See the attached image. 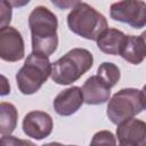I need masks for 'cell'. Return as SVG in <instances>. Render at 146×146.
Segmentation results:
<instances>
[{
    "instance_id": "13",
    "label": "cell",
    "mask_w": 146,
    "mask_h": 146,
    "mask_svg": "<svg viewBox=\"0 0 146 146\" xmlns=\"http://www.w3.org/2000/svg\"><path fill=\"white\" fill-rule=\"evenodd\" d=\"M127 34L117 29H106L96 40L100 51L107 55H120Z\"/></svg>"
},
{
    "instance_id": "21",
    "label": "cell",
    "mask_w": 146,
    "mask_h": 146,
    "mask_svg": "<svg viewBox=\"0 0 146 146\" xmlns=\"http://www.w3.org/2000/svg\"><path fill=\"white\" fill-rule=\"evenodd\" d=\"M6 1L14 8H21V7L29 5L31 0H6Z\"/></svg>"
},
{
    "instance_id": "1",
    "label": "cell",
    "mask_w": 146,
    "mask_h": 146,
    "mask_svg": "<svg viewBox=\"0 0 146 146\" xmlns=\"http://www.w3.org/2000/svg\"><path fill=\"white\" fill-rule=\"evenodd\" d=\"M29 26L31 30L32 52L49 57L58 46L56 15L47 7H35L29 16Z\"/></svg>"
},
{
    "instance_id": "3",
    "label": "cell",
    "mask_w": 146,
    "mask_h": 146,
    "mask_svg": "<svg viewBox=\"0 0 146 146\" xmlns=\"http://www.w3.org/2000/svg\"><path fill=\"white\" fill-rule=\"evenodd\" d=\"M67 26L76 35L97 40V38L108 27L104 15L88 3H78L67 15Z\"/></svg>"
},
{
    "instance_id": "6",
    "label": "cell",
    "mask_w": 146,
    "mask_h": 146,
    "mask_svg": "<svg viewBox=\"0 0 146 146\" xmlns=\"http://www.w3.org/2000/svg\"><path fill=\"white\" fill-rule=\"evenodd\" d=\"M146 5L143 0H121L111 5L110 15L116 22L141 29L146 25Z\"/></svg>"
},
{
    "instance_id": "8",
    "label": "cell",
    "mask_w": 146,
    "mask_h": 146,
    "mask_svg": "<svg viewBox=\"0 0 146 146\" xmlns=\"http://www.w3.org/2000/svg\"><path fill=\"white\" fill-rule=\"evenodd\" d=\"M22 127L27 137L35 140H41L51 133L54 122L48 113L42 111H32L24 116Z\"/></svg>"
},
{
    "instance_id": "10",
    "label": "cell",
    "mask_w": 146,
    "mask_h": 146,
    "mask_svg": "<svg viewBox=\"0 0 146 146\" xmlns=\"http://www.w3.org/2000/svg\"><path fill=\"white\" fill-rule=\"evenodd\" d=\"M83 95L80 87L73 86L60 91L54 99L55 112L62 116H70L78 112L83 104Z\"/></svg>"
},
{
    "instance_id": "5",
    "label": "cell",
    "mask_w": 146,
    "mask_h": 146,
    "mask_svg": "<svg viewBox=\"0 0 146 146\" xmlns=\"http://www.w3.org/2000/svg\"><path fill=\"white\" fill-rule=\"evenodd\" d=\"M107 104V116L114 124L133 117L145 110V91L144 89L125 88L115 92Z\"/></svg>"
},
{
    "instance_id": "11",
    "label": "cell",
    "mask_w": 146,
    "mask_h": 146,
    "mask_svg": "<svg viewBox=\"0 0 146 146\" xmlns=\"http://www.w3.org/2000/svg\"><path fill=\"white\" fill-rule=\"evenodd\" d=\"M111 89L97 74L86 80L81 90L83 102L88 105H100L106 103L111 97Z\"/></svg>"
},
{
    "instance_id": "19",
    "label": "cell",
    "mask_w": 146,
    "mask_h": 146,
    "mask_svg": "<svg viewBox=\"0 0 146 146\" xmlns=\"http://www.w3.org/2000/svg\"><path fill=\"white\" fill-rule=\"evenodd\" d=\"M0 145H33V143L29 140H21L13 136H5L0 139Z\"/></svg>"
},
{
    "instance_id": "9",
    "label": "cell",
    "mask_w": 146,
    "mask_h": 146,
    "mask_svg": "<svg viewBox=\"0 0 146 146\" xmlns=\"http://www.w3.org/2000/svg\"><path fill=\"white\" fill-rule=\"evenodd\" d=\"M116 138L121 145L144 146L146 143V123L141 120L129 117L117 124Z\"/></svg>"
},
{
    "instance_id": "20",
    "label": "cell",
    "mask_w": 146,
    "mask_h": 146,
    "mask_svg": "<svg viewBox=\"0 0 146 146\" xmlns=\"http://www.w3.org/2000/svg\"><path fill=\"white\" fill-rule=\"evenodd\" d=\"M10 94V83L9 80L0 74V96H8Z\"/></svg>"
},
{
    "instance_id": "17",
    "label": "cell",
    "mask_w": 146,
    "mask_h": 146,
    "mask_svg": "<svg viewBox=\"0 0 146 146\" xmlns=\"http://www.w3.org/2000/svg\"><path fill=\"white\" fill-rule=\"evenodd\" d=\"M91 144L92 145H96V144H112V145H115L116 140H115L114 135L111 131L102 130V131H98L97 133L94 135V137L91 139Z\"/></svg>"
},
{
    "instance_id": "15",
    "label": "cell",
    "mask_w": 146,
    "mask_h": 146,
    "mask_svg": "<svg viewBox=\"0 0 146 146\" xmlns=\"http://www.w3.org/2000/svg\"><path fill=\"white\" fill-rule=\"evenodd\" d=\"M97 75L110 87V88H113L117 81L120 80V68L113 64V63H108V62H105L103 64L99 65L98 70H97Z\"/></svg>"
},
{
    "instance_id": "4",
    "label": "cell",
    "mask_w": 146,
    "mask_h": 146,
    "mask_svg": "<svg viewBox=\"0 0 146 146\" xmlns=\"http://www.w3.org/2000/svg\"><path fill=\"white\" fill-rule=\"evenodd\" d=\"M51 74V63L47 56L32 52L16 74V82L23 95L35 94Z\"/></svg>"
},
{
    "instance_id": "12",
    "label": "cell",
    "mask_w": 146,
    "mask_h": 146,
    "mask_svg": "<svg viewBox=\"0 0 146 146\" xmlns=\"http://www.w3.org/2000/svg\"><path fill=\"white\" fill-rule=\"evenodd\" d=\"M146 55L145 49V33L141 35H127L125 41L121 48L120 56L135 65L140 64Z\"/></svg>"
},
{
    "instance_id": "7",
    "label": "cell",
    "mask_w": 146,
    "mask_h": 146,
    "mask_svg": "<svg viewBox=\"0 0 146 146\" xmlns=\"http://www.w3.org/2000/svg\"><path fill=\"white\" fill-rule=\"evenodd\" d=\"M24 40L18 30L5 26L0 30V58L5 62H18L24 58Z\"/></svg>"
},
{
    "instance_id": "16",
    "label": "cell",
    "mask_w": 146,
    "mask_h": 146,
    "mask_svg": "<svg viewBox=\"0 0 146 146\" xmlns=\"http://www.w3.org/2000/svg\"><path fill=\"white\" fill-rule=\"evenodd\" d=\"M11 6L6 0H0V30L8 26L11 21Z\"/></svg>"
},
{
    "instance_id": "2",
    "label": "cell",
    "mask_w": 146,
    "mask_h": 146,
    "mask_svg": "<svg viewBox=\"0 0 146 146\" xmlns=\"http://www.w3.org/2000/svg\"><path fill=\"white\" fill-rule=\"evenodd\" d=\"M94 65L92 54L83 48H74L51 64V80L57 84H71L86 74Z\"/></svg>"
},
{
    "instance_id": "14",
    "label": "cell",
    "mask_w": 146,
    "mask_h": 146,
    "mask_svg": "<svg viewBox=\"0 0 146 146\" xmlns=\"http://www.w3.org/2000/svg\"><path fill=\"white\" fill-rule=\"evenodd\" d=\"M18 120V112L11 103H0V135H10Z\"/></svg>"
},
{
    "instance_id": "18",
    "label": "cell",
    "mask_w": 146,
    "mask_h": 146,
    "mask_svg": "<svg viewBox=\"0 0 146 146\" xmlns=\"http://www.w3.org/2000/svg\"><path fill=\"white\" fill-rule=\"evenodd\" d=\"M50 1L56 8L62 9V10L71 9L81 2V0H50Z\"/></svg>"
}]
</instances>
